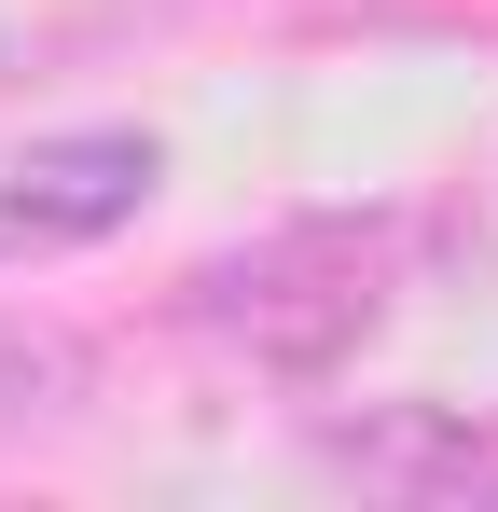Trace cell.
Returning a JSON list of instances; mask_svg holds the SVG:
<instances>
[{"label": "cell", "mask_w": 498, "mask_h": 512, "mask_svg": "<svg viewBox=\"0 0 498 512\" xmlns=\"http://www.w3.org/2000/svg\"><path fill=\"white\" fill-rule=\"evenodd\" d=\"M388 263H402L388 222H277L194 277V333L249 374H332L388 319Z\"/></svg>", "instance_id": "obj_1"}, {"label": "cell", "mask_w": 498, "mask_h": 512, "mask_svg": "<svg viewBox=\"0 0 498 512\" xmlns=\"http://www.w3.org/2000/svg\"><path fill=\"white\" fill-rule=\"evenodd\" d=\"M166 180V153L139 125H70V139H28L14 167H0V263L28 250H83V236H111V222H139V194Z\"/></svg>", "instance_id": "obj_2"}, {"label": "cell", "mask_w": 498, "mask_h": 512, "mask_svg": "<svg viewBox=\"0 0 498 512\" xmlns=\"http://www.w3.org/2000/svg\"><path fill=\"white\" fill-rule=\"evenodd\" d=\"M319 457L374 499H498V416H457V402H360V416H319Z\"/></svg>", "instance_id": "obj_3"}]
</instances>
